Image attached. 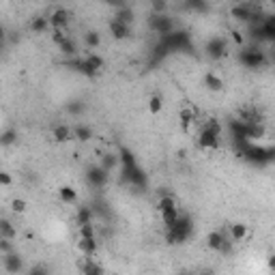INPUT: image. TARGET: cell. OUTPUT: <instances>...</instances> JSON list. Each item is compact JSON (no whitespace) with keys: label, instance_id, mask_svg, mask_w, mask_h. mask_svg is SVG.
<instances>
[{"label":"cell","instance_id":"1","mask_svg":"<svg viewBox=\"0 0 275 275\" xmlns=\"http://www.w3.org/2000/svg\"><path fill=\"white\" fill-rule=\"evenodd\" d=\"M191 230H193L191 217L189 215H179V220L170 226V228H166V241L170 245H181L191 237Z\"/></svg>","mask_w":275,"mask_h":275},{"label":"cell","instance_id":"2","mask_svg":"<svg viewBox=\"0 0 275 275\" xmlns=\"http://www.w3.org/2000/svg\"><path fill=\"white\" fill-rule=\"evenodd\" d=\"M220 138H222V123L220 120H207L204 127L198 133V147L202 151H215L220 149Z\"/></svg>","mask_w":275,"mask_h":275},{"label":"cell","instance_id":"3","mask_svg":"<svg viewBox=\"0 0 275 275\" xmlns=\"http://www.w3.org/2000/svg\"><path fill=\"white\" fill-rule=\"evenodd\" d=\"M159 41L168 47V52H191V37L187 30H179L174 28L172 32H168V35L159 37Z\"/></svg>","mask_w":275,"mask_h":275},{"label":"cell","instance_id":"4","mask_svg":"<svg viewBox=\"0 0 275 275\" xmlns=\"http://www.w3.org/2000/svg\"><path fill=\"white\" fill-rule=\"evenodd\" d=\"M239 62L243 64L245 69H262L269 64V56L258 45H252V47H245V50L239 52Z\"/></svg>","mask_w":275,"mask_h":275},{"label":"cell","instance_id":"5","mask_svg":"<svg viewBox=\"0 0 275 275\" xmlns=\"http://www.w3.org/2000/svg\"><path fill=\"white\" fill-rule=\"evenodd\" d=\"M275 157L271 147H260V144H249L243 153V159H247L252 166H269Z\"/></svg>","mask_w":275,"mask_h":275},{"label":"cell","instance_id":"6","mask_svg":"<svg viewBox=\"0 0 275 275\" xmlns=\"http://www.w3.org/2000/svg\"><path fill=\"white\" fill-rule=\"evenodd\" d=\"M174 28H176V24H174V20L170 18V15H166V13H151V18H149V30L151 32L164 37V35H168V32H172Z\"/></svg>","mask_w":275,"mask_h":275},{"label":"cell","instance_id":"7","mask_svg":"<svg viewBox=\"0 0 275 275\" xmlns=\"http://www.w3.org/2000/svg\"><path fill=\"white\" fill-rule=\"evenodd\" d=\"M204 52L211 60H224L228 56V39L226 37H211L204 45Z\"/></svg>","mask_w":275,"mask_h":275},{"label":"cell","instance_id":"8","mask_svg":"<svg viewBox=\"0 0 275 275\" xmlns=\"http://www.w3.org/2000/svg\"><path fill=\"white\" fill-rule=\"evenodd\" d=\"M86 183L91 185V187H95V189L106 187L108 172H106V170H103L99 164H97V166H88V168H86Z\"/></svg>","mask_w":275,"mask_h":275},{"label":"cell","instance_id":"9","mask_svg":"<svg viewBox=\"0 0 275 275\" xmlns=\"http://www.w3.org/2000/svg\"><path fill=\"white\" fill-rule=\"evenodd\" d=\"M47 22H50V28H60V30H69V24H71V13L67 9H54L50 15H47Z\"/></svg>","mask_w":275,"mask_h":275},{"label":"cell","instance_id":"10","mask_svg":"<svg viewBox=\"0 0 275 275\" xmlns=\"http://www.w3.org/2000/svg\"><path fill=\"white\" fill-rule=\"evenodd\" d=\"M127 185H129V187H133V189L144 191V189L149 187V176H147V172H144L140 166H135L131 172H129V176H127Z\"/></svg>","mask_w":275,"mask_h":275},{"label":"cell","instance_id":"11","mask_svg":"<svg viewBox=\"0 0 275 275\" xmlns=\"http://www.w3.org/2000/svg\"><path fill=\"white\" fill-rule=\"evenodd\" d=\"M252 13H254V5L252 3H237L230 9V15L237 22H243V24H249L252 20Z\"/></svg>","mask_w":275,"mask_h":275},{"label":"cell","instance_id":"12","mask_svg":"<svg viewBox=\"0 0 275 275\" xmlns=\"http://www.w3.org/2000/svg\"><path fill=\"white\" fill-rule=\"evenodd\" d=\"M108 30H110L112 39H116V41H125V39L131 35V26H129V24H123V22H116V20H110Z\"/></svg>","mask_w":275,"mask_h":275},{"label":"cell","instance_id":"13","mask_svg":"<svg viewBox=\"0 0 275 275\" xmlns=\"http://www.w3.org/2000/svg\"><path fill=\"white\" fill-rule=\"evenodd\" d=\"M3 264H5V271L9 273H22L24 271V258L15 252H9L3 256Z\"/></svg>","mask_w":275,"mask_h":275},{"label":"cell","instance_id":"14","mask_svg":"<svg viewBox=\"0 0 275 275\" xmlns=\"http://www.w3.org/2000/svg\"><path fill=\"white\" fill-rule=\"evenodd\" d=\"M226 239H228V234H226L224 230H211L207 234V247L213 249V252H220V249L224 247Z\"/></svg>","mask_w":275,"mask_h":275},{"label":"cell","instance_id":"15","mask_svg":"<svg viewBox=\"0 0 275 275\" xmlns=\"http://www.w3.org/2000/svg\"><path fill=\"white\" fill-rule=\"evenodd\" d=\"M52 138L58 144H64V142H69V140H74V131H71V127L69 125H64V123H58V125H54L52 127Z\"/></svg>","mask_w":275,"mask_h":275},{"label":"cell","instance_id":"16","mask_svg":"<svg viewBox=\"0 0 275 275\" xmlns=\"http://www.w3.org/2000/svg\"><path fill=\"white\" fill-rule=\"evenodd\" d=\"M78 247H80V252H82L86 258H93L97 254V247H99V243H97V237H80Z\"/></svg>","mask_w":275,"mask_h":275},{"label":"cell","instance_id":"17","mask_svg":"<svg viewBox=\"0 0 275 275\" xmlns=\"http://www.w3.org/2000/svg\"><path fill=\"white\" fill-rule=\"evenodd\" d=\"M260 32H262V39L266 43H273L275 41V18L266 15V18L260 22Z\"/></svg>","mask_w":275,"mask_h":275},{"label":"cell","instance_id":"18","mask_svg":"<svg viewBox=\"0 0 275 275\" xmlns=\"http://www.w3.org/2000/svg\"><path fill=\"white\" fill-rule=\"evenodd\" d=\"M228 239L232 241V243H241V241H245V237H247V226L245 224H232L230 228H228Z\"/></svg>","mask_w":275,"mask_h":275},{"label":"cell","instance_id":"19","mask_svg":"<svg viewBox=\"0 0 275 275\" xmlns=\"http://www.w3.org/2000/svg\"><path fill=\"white\" fill-rule=\"evenodd\" d=\"M58 198H60L62 204H69V207L78 204V191L71 187V185H62V187L58 189Z\"/></svg>","mask_w":275,"mask_h":275},{"label":"cell","instance_id":"20","mask_svg":"<svg viewBox=\"0 0 275 275\" xmlns=\"http://www.w3.org/2000/svg\"><path fill=\"white\" fill-rule=\"evenodd\" d=\"M112 20H116V22H123V24H129V26H131V24L135 22V13H133V9L131 7H120V9H114V18Z\"/></svg>","mask_w":275,"mask_h":275},{"label":"cell","instance_id":"21","mask_svg":"<svg viewBox=\"0 0 275 275\" xmlns=\"http://www.w3.org/2000/svg\"><path fill=\"white\" fill-rule=\"evenodd\" d=\"M58 52L64 56V58H74V56H78V54H80V50H78L76 39L67 37V39H64V41L58 45Z\"/></svg>","mask_w":275,"mask_h":275},{"label":"cell","instance_id":"22","mask_svg":"<svg viewBox=\"0 0 275 275\" xmlns=\"http://www.w3.org/2000/svg\"><path fill=\"white\" fill-rule=\"evenodd\" d=\"M71 131H74V138L80 142H88V140H93V127L91 125H84V123H80L76 127H71Z\"/></svg>","mask_w":275,"mask_h":275},{"label":"cell","instance_id":"23","mask_svg":"<svg viewBox=\"0 0 275 275\" xmlns=\"http://www.w3.org/2000/svg\"><path fill=\"white\" fill-rule=\"evenodd\" d=\"M99 166L106 170V172H114V170H118V155L116 153H103L101 159H99Z\"/></svg>","mask_w":275,"mask_h":275},{"label":"cell","instance_id":"24","mask_svg":"<svg viewBox=\"0 0 275 275\" xmlns=\"http://www.w3.org/2000/svg\"><path fill=\"white\" fill-rule=\"evenodd\" d=\"M159 215H161V224H164V228H170L176 220H179V207H168V209H164V211H159Z\"/></svg>","mask_w":275,"mask_h":275},{"label":"cell","instance_id":"25","mask_svg":"<svg viewBox=\"0 0 275 275\" xmlns=\"http://www.w3.org/2000/svg\"><path fill=\"white\" fill-rule=\"evenodd\" d=\"M18 138H20L18 129H13V127L5 129V131L0 133V147H13V144L18 142Z\"/></svg>","mask_w":275,"mask_h":275},{"label":"cell","instance_id":"26","mask_svg":"<svg viewBox=\"0 0 275 275\" xmlns=\"http://www.w3.org/2000/svg\"><path fill=\"white\" fill-rule=\"evenodd\" d=\"M204 86L213 93H220V91H224V80L220 76H215V74H207L204 76Z\"/></svg>","mask_w":275,"mask_h":275},{"label":"cell","instance_id":"27","mask_svg":"<svg viewBox=\"0 0 275 275\" xmlns=\"http://www.w3.org/2000/svg\"><path fill=\"white\" fill-rule=\"evenodd\" d=\"M179 118H181V127L187 131V129L193 125V120H196V112H193L191 108H183L179 112Z\"/></svg>","mask_w":275,"mask_h":275},{"label":"cell","instance_id":"28","mask_svg":"<svg viewBox=\"0 0 275 275\" xmlns=\"http://www.w3.org/2000/svg\"><path fill=\"white\" fill-rule=\"evenodd\" d=\"M185 9L191 13H204L209 11V3L207 0H185Z\"/></svg>","mask_w":275,"mask_h":275},{"label":"cell","instance_id":"29","mask_svg":"<svg viewBox=\"0 0 275 275\" xmlns=\"http://www.w3.org/2000/svg\"><path fill=\"white\" fill-rule=\"evenodd\" d=\"M84 45L88 47V50H95V47H99V45H101V35H99L97 30H86Z\"/></svg>","mask_w":275,"mask_h":275},{"label":"cell","instance_id":"30","mask_svg":"<svg viewBox=\"0 0 275 275\" xmlns=\"http://www.w3.org/2000/svg\"><path fill=\"white\" fill-rule=\"evenodd\" d=\"M93 217H95V211H93V207H80L78 209V215H76V220H78V226L80 224H88V222H93Z\"/></svg>","mask_w":275,"mask_h":275},{"label":"cell","instance_id":"31","mask_svg":"<svg viewBox=\"0 0 275 275\" xmlns=\"http://www.w3.org/2000/svg\"><path fill=\"white\" fill-rule=\"evenodd\" d=\"M30 28H32V32L41 35V32H45L47 28H50V22H47L45 15H37V18L32 20V24H30Z\"/></svg>","mask_w":275,"mask_h":275},{"label":"cell","instance_id":"32","mask_svg":"<svg viewBox=\"0 0 275 275\" xmlns=\"http://www.w3.org/2000/svg\"><path fill=\"white\" fill-rule=\"evenodd\" d=\"M15 228L9 220H0V239H15Z\"/></svg>","mask_w":275,"mask_h":275},{"label":"cell","instance_id":"33","mask_svg":"<svg viewBox=\"0 0 275 275\" xmlns=\"http://www.w3.org/2000/svg\"><path fill=\"white\" fill-rule=\"evenodd\" d=\"M161 110H164V99H161V95H151L149 97V112L151 114H159Z\"/></svg>","mask_w":275,"mask_h":275},{"label":"cell","instance_id":"34","mask_svg":"<svg viewBox=\"0 0 275 275\" xmlns=\"http://www.w3.org/2000/svg\"><path fill=\"white\" fill-rule=\"evenodd\" d=\"M84 110H86V103L84 101H80V99H74V101H69L67 103V112L71 116H80V114H84Z\"/></svg>","mask_w":275,"mask_h":275},{"label":"cell","instance_id":"35","mask_svg":"<svg viewBox=\"0 0 275 275\" xmlns=\"http://www.w3.org/2000/svg\"><path fill=\"white\" fill-rule=\"evenodd\" d=\"M84 58H86V62L91 64V67H95L97 71H101L103 67H106V60H103L99 54H95V52H88V54L84 56Z\"/></svg>","mask_w":275,"mask_h":275},{"label":"cell","instance_id":"36","mask_svg":"<svg viewBox=\"0 0 275 275\" xmlns=\"http://www.w3.org/2000/svg\"><path fill=\"white\" fill-rule=\"evenodd\" d=\"M168 207H176V200H174L172 193H164V196L159 198L155 209H157V213H159V211H164V209H168Z\"/></svg>","mask_w":275,"mask_h":275},{"label":"cell","instance_id":"37","mask_svg":"<svg viewBox=\"0 0 275 275\" xmlns=\"http://www.w3.org/2000/svg\"><path fill=\"white\" fill-rule=\"evenodd\" d=\"M80 269H82V273H86V275H99V273L103 271L99 264H95V262L91 260V258H86V262L80 266Z\"/></svg>","mask_w":275,"mask_h":275},{"label":"cell","instance_id":"38","mask_svg":"<svg viewBox=\"0 0 275 275\" xmlns=\"http://www.w3.org/2000/svg\"><path fill=\"white\" fill-rule=\"evenodd\" d=\"M69 37V30H60V28H52V43L54 45H60L64 39Z\"/></svg>","mask_w":275,"mask_h":275},{"label":"cell","instance_id":"39","mask_svg":"<svg viewBox=\"0 0 275 275\" xmlns=\"http://www.w3.org/2000/svg\"><path fill=\"white\" fill-rule=\"evenodd\" d=\"M11 209H13V213H24L28 209V204H26V200H22V198H13Z\"/></svg>","mask_w":275,"mask_h":275},{"label":"cell","instance_id":"40","mask_svg":"<svg viewBox=\"0 0 275 275\" xmlns=\"http://www.w3.org/2000/svg\"><path fill=\"white\" fill-rule=\"evenodd\" d=\"M80 237H97V234H95V226H93V222H88V224H80Z\"/></svg>","mask_w":275,"mask_h":275},{"label":"cell","instance_id":"41","mask_svg":"<svg viewBox=\"0 0 275 275\" xmlns=\"http://www.w3.org/2000/svg\"><path fill=\"white\" fill-rule=\"evenodd\" d=\"M151 9H153V13H166L168 0H151Z\"/></svg>","mask_w":275,"mask_h":275},{"label":"cell","instance_id":"42","mask_svg":"<svg viewBox=\"0 0 275 275\" xmlns=\"http://www.w3.org/2000/svg\"><path fill=\"white\" fill-rule=\"evenodd\" d=\"M0 185H5V187L13 185V176L9 172H5V170H0Z\"/></svg>","mask_w":275,"mask_h":275},{"label":"cell","instance_id":"43","mask_svg":"<svg viewBox=\"0 0 275 275\" xmlns=\"http://www.w3.org/2000/svg\"><path fill=\"white\" fill-rule=\"evenodd\" d=\"M0 252H3V254L13 252V243H11V239H0Z\"/></svg>","mask_w":275,"mask_h":275},{"label":"cell","instance_id":"44","mask_svg":"<svg viewBox=\"0 0 275 275\" xmlns=\"http://www.w3.org/2000/svg\"><path fill=\"white\" fill-rule=\"evenodd\" d=\"M108 7H112V9H120V7H127V0H103Z\"/></svg>","mask_w":275,"mask_h":275},{"label":"cell","instance_id":"45","mask_svg":"<svg viewBox=\"0 0 275 275\" xmlns=\"http://www.w3.org/2000/svg\"><path fill=\"white\" fill-rule=\"evenodd\" d=\"M7 39H9V35H7V28H5V26H0V52L5 50V45H7Z\"/></svg>","mask_w":275,"mask_h":275},{"label":"cell","instance_id":"46","mask_svg":"<svg viewBox=\"0 0 275 275\" xmlns=\"http://www.w3.org/2000/svg\"><path fill=\"white\" fill-rule=\"evenodd\" d=\"M232 39H234V43H237V45H243L245 43V37L241 35L239 30H232Z\"/></svg>","mask_w":275,"mask_h":275}]
</instances>
